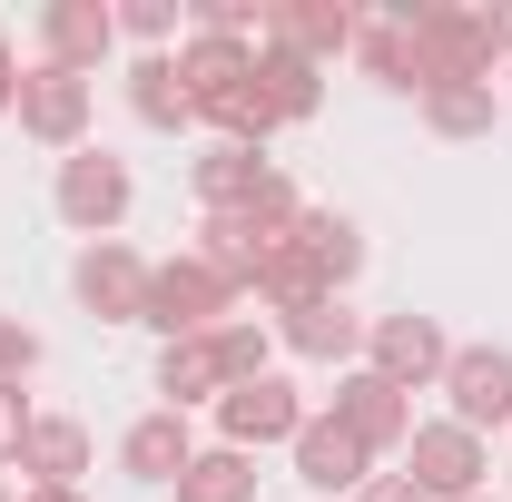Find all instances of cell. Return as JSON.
<instances>
[{
    "instance_id": "cell-5",
    "label": "cell",
    "mask_w": 512,
    "mask_h": 502,
    "mask_svg": "<svg viewBox=\"0 0 512 502\" xmlns=\"http://www.w3.org/2000/svg\"><path fill=\"white\" fill-rule=\"evenodd\" d=\"M60 217L99 247V237H119L128 217V158H109V148H79V158H60Z\"/></svg>"
},
{
    "instance_id": "cell-8",
    "label": "cell",
    "mask_w": 512,
    "mask_h": 502,
    "mask_svg": "<svg viewBox=\"0 0 512 502\" xmlns=\"http://www.w3.org/2000/svg\"><path fill=\"white\" fill-rule=\"evenodd\" d=\"M296 424H306V404H296L286 375H256V384H227V394H217V434H227V453L296 443Z\"/></svg>"
},
{
    "instance_id": "cell-17",
    "label": "cell",
    "mask_w": 512,
    "mask_h": 502,
    "mask_svg": "<svg viewBox=\"0 0 512 502\" xmlns=\"http://www.w3.org/2000/svg\"><path fill=\"white\" fill-rule=\"evenodd\" d=\"M414 10H424V0H394L375 20H355V60L375 69L384 89H424V69H414Z\"/></svg>"
},
{
    "instance_id": "cell-24",
    "label": "cell",
    "mask_w": 512,
    "mask_h": 502,
    "mask_svg": "<svg viewBox=\"0 0 512 502\" xmlns=\"http://www.w3.org/2000/svg\"><path fill=\"white\" fill-rule=\"evenodd\" d=\"M128 109L148 128H188L197 109H188V89H178V60H138L128 69Z\"/></svg>"
},
{
    "instance_id": "cell-14",
    "label": "cell",
    "mask_w": 512,
    "mask_h": 502,
    "mask_svg": "<svg viewBox=\"0 0 512 502\" xmlns=\"http://www.w3.org/2000/svg\"><path fill=\"white\" fill-rule=\"evenodd\" d=\"M266 40L325 69L335 50H355V10H345V0H286V10H266Z\"/></svg>"
},
{
    "instance_id": "cell-30",
    "label": "cell",
    "mask_w": 512,
    "mask_h": 502,
    "mask_svg": "<svg viewBox=\"0 0 512 502\" xmlns=\"http://www.w3.org/2000/svg\"><path fill=\"white\" fill-rule=\"evenodd\" d=\"M355 502H424V493H414L404 473H375V483H365V493H355Z\"/></svg>"
},
{
    "instance_id": "cell-9",
    "label": "cell",
    "mask_w": 512,
    "mask_h": 502,
    "mask_svg": "<svg viewBox=\"0 0 512 502\" xmlns=\"http://www.w3.org/2000/svg\"><path fill=\"white\" fill-rule=\"evenodd\" d=\"M69 286H79V306H89V315H109V325H138V315H148V256L119 247V237H99V247H79Z\"/></svg>"
},
{
    "instance_id": "cell-31",
    "label": "cell",
    "mask_w": 512,
    "mask_h": 502,
    "mask_svg": "<svg viewBox=\"0 0 512 502\" xmlns=\"http://www.w3.org/2000/svg\"><path fill=\"white\" fill-rule=\"evenodd\" d=\"M20 109V60H10V40H0V119Z\"/></svg>"
},
{
    "instance_id": "cell-29",
    "label": "cell",
    "mask_w": 512,
    "mask_h": 502,
    "mask_svg": "<svg viewBox=\"0 0 512 502\" xmlns=\"http://www.w3.org/2000/svg\"><path fill=\"white\" fill-rule=\"evenodd\" d=\"M30 375H40V335L0 315V384H30Z\"/></svg>"
},
{
    "instance_id": "cell-28",
    "label": "cell",
    "mask_w": 512,
    "mask_h": 502,
    "mask_svg": "<svg viewBox=\"0 0 512 502\" xmlns=\"http://www.w3.org/2000/svg\"><path fill=\"white\" fill-rule=\"evenodd\" d=\"M30 424H40V414H30V394H20V384H0V463H20V453H30Z\"/></svg>"
},
{
    "instance_id": "cell-7",
    "label": "cell",
    "mask_w": 512,
    "mask_h": 502,
    "mask_svg": "<svg viewBox=\"0 0 512 502\" xmlns=\"http://www.w3.org/2000/svg\"><path fill=\"white\" fill-rule=\"evenodd\" d=\"M10 119L30 128L40 148H69V158H79V148H89V79L40 60L30 79H20V109H10Z\"/></svg>"
},
{
    "instance_id": "cell-2",
    "label": "cell",
    "mask_w": 512,
    "mask_h": 502,
    "mask_svg": "<svg viewBox=\"0 0 512 502\" xmlns=\"http://www.w3.org/2000/svg\"><path fill=\"white\" fill-rule=\"evenodd\" d=\"M493 60H503V40H493V20L483 10H414V69H424V89H453V79H473V89H493Z\"/></svg>"
},
{
    "instance_id": "cell-12",
    "label": "cell",
    "mask_w": 512,
    "mask_h": 502,
    "mask_svg": "<svg viewBox=\"0 0 512 502\" xmlns=\"http://www.w3.org/2000/svg\"><path fill=\"white\" fill-rule=\"evenodd\" d=\"M40 40H50V69H89L109 60V40H119V10H99V0H50L40 10Z\"/></svg>"
},
{
    "instance_id": "cell-10",
    "label": "cell",
    "mask_w": 512,
    "mask_h": 502,
    "mask_svg": "<svg viewBox=\"0 0 512 502\" xmlns=\"http://www.w3.org/2000/svg\"><path fill=\"white\" fill-rule=\"evenodd\" d=\"M444 394H453V424H463V434L512 424V355H503V345H453Z\"/></svg>"
},
{
    "instance_id": "cell-22",
    "label": "cell",
    "mask_w": 512,
    "mask_h": 502,
    "mask_svg": "<svg viewBox=\"0 0 512 502\" xmlns=\"http://www.w3.org/2000/svg\"><path fill=\"white\" fill-rule=\"evenodd\" d=\"M296 247L325 266V286H345V276L365 266V237H355V217H335V207H306V217H296Z\"/></svg>"
},
{
    "instance_id": "cell-33",
    "label": "cell",
    "mask_w": 512,
    "mask_h": 502,
    "mask_svg": "<svg viewBox=\"0 0 512 502\" xmlns=\"http://www.w3.org/2000/svg\"><path fill=\"white\" fill-rule=\"evenodd\" d=\"M0 502H10V483H0Z\"/></svg>"
},
{
    "instance_id": "cell-18",
    "label": "cell",
    "mask_w": 512,
    "mask_h": 502,
    "mask_svg": "<svg viewBox=\"0 0 512 502\" xmlns=\"http://www.w3.org/2000/svg\"><path fill=\"white\" fill-rule=\"evenodd\" d=\"M188 178H197V207H207V217H247V207H256V188H266L276 168H266L256 148H227V138H217V148L197 158Z\"/></svg>"
},
{
    "instance_id": "cell-27",
    "label": "cell",
    "mask_w": 512,
    "mask_h": 502,
    "mask_svg": "<svg viewBox=\"0 0 512 502\" xmlns=\"http://www.w3.org/2000/svg\"><path fill=\"white\" fill-rule=\"evenodd\" d=\"M168 30H178V10H168V0H128V10H119V40H138L148 60H158V40H168Z\"/></svg>"
},
{
    "instance_id": "cell-13",
    "label": "cell",
    "mask_w": 512,
    "mask_h": 502,
    "mask_svg": "<svg viewBox=\"0 0 512 502\" xmlns=\"http://www.w3.org/2000/svg\"><path fill=\"white\" fill-rule=\"evenodd\" d=\"M188 463H197V434H188V414H168V404L138 414L128 443H119V473H128V483H178Z\"/></svg>"
},
{
    "instance_id": "cell-21",
    "label": "cell",
    "mask_w": 512,
    "mask_h": 502,
    "mask_svg": "<svg viewBox=\"0 0 512 502\" xmlns=\"http://www.w3.org/2000/svg\"><path fill=\"white\" fill-rule=\"evenodd\" d=\"M325 296H335V286H325V266L296 247V237L266 256V276H256V306H276V315H306V306H325Z\"/></svg>"
},
{
    "instance_id": "cell-19",
    "label": "cell",
    "mask_w": 512,
    "mask_h": 502,
    "mask_svg": "<svg viewBox=\"0 0 512 502\" xmlns=\"http://www.w3.org/2000/svg\"><path fill=\"white\" fill-rule=\"evenodd\" d=\"M158 394H168V414H188V404H217V394H227V365H217V345H207V335H178V345L158 355Z\"/></svg>"
},
{
    "instance_id": "cell-34",
    "label": "cell",
    "mask_w": 512,
    "mask_h": 502,
    "mask_svg": "<svg viewBox=\"0 0 512 502\" xmlns=\"http://www.w3.org/2000/svg\"><path fill=\"white\" fill-rule=\"evenodd\" d=\"M473 502H483V493H473Z\"/></svg>"
},
{
    "instance_id": "cell-26",
    "label": "cell",
    "mask_w": 512,
    "mask_h": 502,
    "mask_svg": "<svg viewBox=\"0 0 512 502\" xmlns=\"http://www.w3.org/2000/svg\"><path fill=\"white\" fill-rule=\"evenodd\" d=\"M207 345H217V365H227V384H256V375H266V325H247V315H237V325H217Z\"/></svg>"
},
{
    "instance_id": "cell-4",
    "label": "cell",
    "mask_w": 512,
    "mask_h": 502,
    "mask_svg": "<svg viewBox=\"0 0 512 502\" xmlns=\"http://www.w3.org/2000/svg\"><path fill=\"white\" fill-rule=\"evenodd\" d=\"M365 365H375L394 394H414V384H444L453 345H444L434 315H375V325H365Z\"/></svg>"
},
{
    "instance_id": "cell-15",
    "label": "cell",
    "mask_w": 512,
    "mask_h": 502,
    "mask_svg": "<svg viewBox=\"0 0 512 502\" xmlns=\"http://www.w3.org/2000/svg\"><path fill=\"white\" fill-rule=\"evenodd\" d=\"M276 335H286V355H306V365H355L365 355V315L345 306V296H325L306 315H276Z\"/></svg>"
},
{
    "instance_id": "cell-1",
    "label": "cell",
    "mask_w": 512,
    "mask_h": 502,
    "mask_svg": "<svg viewBox=\"0 0 512 502\" xmlns=\"http://www.w3.org/2000/svg\"><path fill=\"white\" fill-rule=\"evenodd\" d=\"M237 296H247V286L217 276V266L188 247V256H168V266H148V315H138V325H158L168 345H178V335H217V325H237Z\"/></svg>"
},
{
    "instance_id": "cell-16",
    "label": "cell",
    "mask_w": 512,
    "mask_h": 502,
    "mask_svg": "<svg viewBox=\"0 0 512 502\" xmlns=\"http://www.w3.org/2000/svg\"><path fill=\"white\" fill-rule=\"evenodd\" d=\"M316 99H325V69L316 60H296V50H276V40L256 50V109H266L276 128L316 119Z\"/></svg>"
},
{
    "instance_id": "cell-23",
    "label": "cell",
    "mask_w": 512,
    "mask_h": 502,
    "mask_svg": "<svg viewBox=\"0 0 512 502\" xmlns=\"http://www.w3.org/2000/svg\"><path fill=\"white\" fill-rule=\"evenodd\" d=\"M178 502H256V453H197L188 473H178Z\"/></svg>"
},
{
    "instance_id": "cell-25",
    "label": "cell",
    "mask_w": 512,
    "mask_h": 502,
    "mask_svg": "<svg viewBox=\"0 0 512 502\" xmlns=\"http://www.w3.org/2000/svg\"><path fill=\"white\" fill-rule=\"evenodd\" d=\"M424 119L444 128V138H483V128H493V89H473V79H453V89H424Z\"/></svg>"
},
{
    "instance_id": "cell-20",
    "label": "cell",
    "mask_w": 512,
    "mask_h": 502,
    "mask_svg": "<svg viewBox=\"0 0 512 502\" xmlns=\"http://www.w3.org/2000/svg\"><path fill=\"white\" fill-rule=\"evenodd\" d=\"M20 473H30V483H60V493H79V473H89V424L40 414V424H30V453H20Z\"/></svg>"
},
{
    "instance_id": "cell-11",
    "label": "cell",
    "mask_w": 512,
    "mask_h": 502,
    "mask_svg": "<svg viewBox=\"0 0 512 502\" xmlns=\"http://www.w3.org/2000/svg\"><path fill=\"white\" fill-rule=\"evenodd\" d=\"M286 453H296V473H306L316 493H365V483H375V453H365V443L345 434L335 414H306Z\"/></svg>"
},
{
    "instance_id": "cell-3",
    "label": "cell",
    "mask_w": 512,
    "mask_h": 502,
    "mask_svg": "<svg viewBox=\"0 0 512 502\" xmlns=\"http://www.w3.org/2000/svg\"><path fill=\"white\" fill-rule=\"evenodd\" d=\"M404 483L424 502H473L483 493V434H463V424H414V443H404Z\"/></svg>"
},
{
    "instance_id": "cell-32",
    "label": "cell",
    "mask_w": 512,
    "mask_h": 502,
    "mask_svg": "<svg viewBox=\"0 0 512 502\" xmlns=\"http://www.w3.org/2000/svg\"><path fill=\"white\" fill-rule=\"evenodd\" d=\"M30 502H79V493H60V483H40V493H30Z\"/></svg>"
},
{
    "instance_id": "cell-6",
    "label": "cell",
    "mask_w": 512,
    "mask_h": 502,
    "mask_svg": "<svg viewBox=\"0 0 512 502\" xmlns=\"http://www.w3.org/2000/svg\"><path fill=\"white\" fill-rule=\"evenodd\" d=\"M325 414H335L345 434L365 443V453H404V443H414V404H404V394H394V384H384L375 365H345V375H335V404H325Z\"/></svg>"
}]
</instances>
